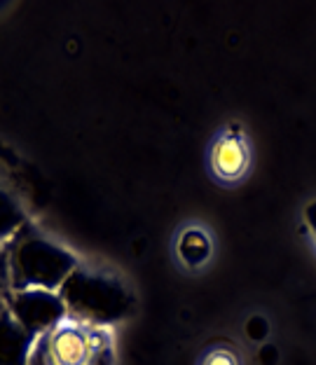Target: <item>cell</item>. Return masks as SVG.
Listing matches in <instances>:
<instances>
[{"mask_svg":"<svg viewBox=\"0 0 316 365\" xmlns=\"http://www.w3.org/2000/svg\"><path fill=\"white\" fill-rule=\"evenodd\" d=\"M26 365H115L113 330L66 314L33 337Z\"/></svg>","mask_w":316,"mask_h":365,"instance_id":"1","label":"cell"},{"mask_svg":"<svg viewBox=\"0 0 316 365\" xmlns=\"http://www.w3.org/2000/svg\"><path fill=\"white\" fill-rule=\"evenodd\" d=\"M206 167L218 185H237L251 169V145L239 127L218 131L206 150Z\"/></svg>","mask_w":316,"mask_h":365,"instance_id":"2","label":"cell"},{"mask_svg":"<svg viewBox=\"0 0 316 365\" xmlns=\"http://www.w3.org/2000/svg\"><path fill=\"white\" fill-rule=\"evenodd\" d=\"M197 365H239V359L228 346H211V349H206L199 356Z\"/></svg>","mask_w":316,"mask_h":365,"instance_id":"4","label":"cell"},{"mask_svg":"<svg viewBox=\"0 0 316 365\" xmlns=\"http://www.w3.org/2000/svg\"><path fill=\"white\" fill-rule=\"evenodd\" d=\"M305 222H307V227H310V232H312L314 239H316V202L307 204V209H305Z\"/></svg>","mask_w":316,"mask_h":365,"instance_id":"5","label":"cell"},{"mask_svg":"<svg viewBox=\"0 0 316 365\" xmlns=\"http://www.w3.org/2000/svg\"><path fill=\"white\" fill-rule=\"evenodd\" d=\"M173 260L183 272H202L211 262L215 253V242L209 227L199 225V222H185L173 235Z\"/></svg>","mask_w":316,"mask_h":365,"instance_id":"3","label":"cell"}]
</instances>
